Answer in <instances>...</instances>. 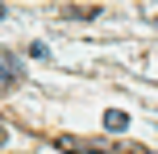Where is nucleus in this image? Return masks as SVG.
Wrapping results in <instances>:
<instances>
[{
    "mask_svg": "<svg viewBox=\"0 0 158 154\" xmlns=\"http://www.w3.org/2000/svg\"><path fill=\"white\" fill-rule=\"evenodd\" d=\"M54 146L67 154H142L137 146H125V142H87V138H75V133L54 138Z\"/></svg>",
    "mask_w": 158,
    "mask_h": 154,
    "instance_id": "f257e3e1",
    "label": "nucleus"
},
{
    "mask_svg": "<svg viewBox=\"0 0 158 154\" xmlns=\"http://www.w3.org/2000/svg\"><path fill=\"white\" fill-rule=\"evenodd\" d=\"M21 83V58L13 50H0V92H13Z\"/></svg>",
    "mask_w": 158,
    "mask_h": 154,
    "instance_id": "f03ea898",
    "label": "nucleus"
},
{
    "mask_svg": "<svg viewBox=\"0 0 158 154\" xmlns=\"http://www.w3.org/2000/svg\"><path fill=\"white\" fill-rule=\"evenodd\" d=\"M104 125H108L112 133H117V129H125V113H121V108H108V113H104Z\"/></svg>",
    "mask_w": 158,
    "mask_h": 154,
    "instance_id": "7ed1b4c3",
    "label": "nucleus"
},
{
    "mask_svg": "<svg viewBox=\"0 0 158 154\" xmlns=\"http://www.w3.org/2000/svg\"><path fill=\"white\" fill-rule=\"evenodd\" d=\"M4 142H8V129H4V121H0V146H4Z\"/></svg>",
    "mask_w": 158,
    "mask_h": 154,
    "instance_id": "20e7f679",
    "label": "nucleus"
},
{
    "mask_svg": "<svg viewBox=\"0 0 158 154\" xmlns=\"http://www.w3.org/2000/svg\"><path fill=\"white\" fill-rule=\"evenodd\" d=\"M0 13H4V8H0Z\"/></svg>",
    "mask_w": 158,
    "mask_h": 154,
    "instance_id": "39448f33",
    "label": "nucleus"
}]
</instances>
